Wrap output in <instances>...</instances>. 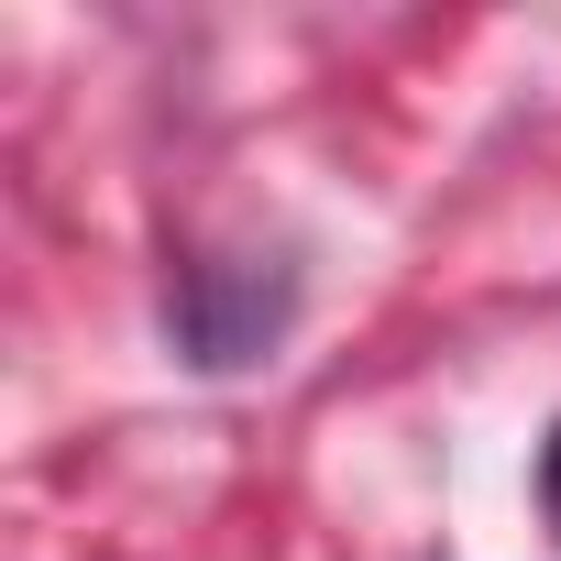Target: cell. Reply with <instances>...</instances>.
I'll use <instances>...</instances> for the list:
<instances>
[{
  "mask_svg": "<svg viewBox=\"0 0 561 561\" xmlns=\"http://www.w3.org/2000/svg\"><path fill=\"white\" fill-rule=\"evenodd\" d=\"M298 264L287 253H187L165 275V342L187 375H253L298 331Z\"/></svg>",
  "mask_w": 561,
  "mask_h": 561,
  "instance_id": "obj_1",
  "label": "cell"
},
{
  "mask_svg": "<svg viewBox=\"0 0 561 561\" xmlns=\"http://www.w3.org/2000/svg\"><path fill=\"white\" fill-rule=\"evenodd\" d=\"M539 517H550V539H561V430L539 440Z\"/></svg>",
  "mask_w": 561,
  "mask_h": 561,
  "instance_id": "obj_2",
  "label": "cell"
}]
</instances>
